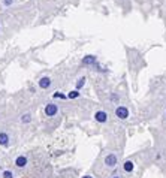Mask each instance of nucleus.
<instances>
[{
    "instance_id": "obj_1",
    "label": "nucleus",
    "mask_w": 166,
    "mask_h": 178,
    "mask_svg": "<svg viewBox=\"0 0 166 178\" xmlns=\"http://www.w3.org/2000/svg\"><path fill=\"white\" fill-rule=\"evenodd\" d=\"M115 115L118 118H121V120H124V118L129 117V111H127V108H126V106H118L115 109Z\"/></svg>"
},
{
    "instance_id": "obj_2",
    "label": "nucleus",
    "mask_w": 166,
    "mask_h": 178,
    "mask_svg": "<svg viewBox=\"0 0 166 178\" xmlns=\"http://www.w3.org/2000/svg\"><path fill=\"white\" fill-rule=\"evenodd\" d=\"M57 106H56V105L54 103H48V105H46V106H45V114L46 115H48V117H54L56 114H57Z\"/></svg>"
},
{
    "instance_id": "obj_3",
    "label": "nucleus",
    "mask_w": 166,
    "mask_h": 178,
    "mask_svg": "<svg viewBox=\"0 0 166 178\" xmlns=\"http://www.w3.org/2000/svg\"><path fill=\"white\" fill-rule=\"evenodd\" d=\"M105 163H106V166H115L117 165V156L115 154H108L106 156V159H105Z\"/></svg>"
},
{
    "instance_id": "obj_4",
    "label": "nucleus",
    "mask_w": 166,
    "mask_h": 178,
    "mask_svg": "<svg viewBox=\"0 0 166 178\" xmlns=\"http://www.w3.org/2000/svg\"><path fill=\"white\" fill-rule=\"evenodd\" d=\"M94 118H96L99 123H105L106 120H108V115H106L105 111H97L96 115H94Z\"/></svg>"
},
{
    "instance_id": "obj_5",
    "label": "nucleus",
    "mask_w": 166,
    "mask_h": 178,
    "mask_svg": "<svg viewBox=\"0 0 166 178\" xmlns=\"http://www.w3.org/2000/svg\"><path fill=\"white\" fill-rule=\"evenodd\" d=\"M15 165L18 168H24L25 165H27V159H25L24 156H18L17 159H15Z\"/></svg>"
},
{
    "instance_id": "obj_6",
    "label": "nucleus",
    "mask_w": 166,
    "mask_h": 178,
    "mask_svg": "<svg viewBox=\"0 0 166 178\" xmlns=\"http://www.w3.org/2000/svg\"><path fill=\"white\" fill-rule=\"evenodd\" d=\"M50 85H51V80H50V78H42V80H39V87H41V88H48L50 87Z\"/></svg>"
},
{
    "instance_id": "obj_7",
    "label": "nucleus",
    "mask_w": 166,
    "mask_h": 178,
    "mask_svg": "<svg viewBox=\"0 0 166 178\" xmlns=\"http://www.w3.org/2000/svg\"><path fill=\"white\" fill-rule=\"evenodd\" d=\"M9 144V135L8 133H0V145H8Z\"/></svg>"
},
{
    "instance_id": "obj_8",
    "label": "nucleus",
    "mask_w": 166,
    "mask_h": 178,
    "mask_svg": "<svg viewBox=\"0 0 166 178\" xmlns=\"http://www.w3.org/2000/svg\"><path fill=\"white\" fill-rule=\"evenodd\" d=\"M82 63L84 64H94L96 63V57L94 56H87V57H84Z\"/></svg>"
},
{
    "instance_id": "obj_9",
    "label": "nucleus",
    "mask_w": 166,
    "mask_h": 178,
    "mask_svg": "<svg viewBox=\"0 0 166 178\" xmlns=\"http://www.w3.org/2000/svg\"><path fill=\"white\" fill-rule=\"evenodd\" d=\"M123 168H124L126 172H132V171H133V162L127 160V162H126V163L123 165Z\"/></svg>"
},
{
    "instance_id": "obj_10",
    "label": "nucleus",
    "mask_w": 166,
    "mask_h": 178,
    "mask_svg": "<svg viewBox=\"0 0 166 178\" xmlns=\"http://www.w3.org/2000/svg\"><path fill=\"white\" fill-rule=\"evenodd\" d=\"M84 84H85V78L82 76V78H79V80H78V82H76V88L79 90V88H81Z\"/></svg>"
},
{
    "instance_id": "obj_11",
    "label": "nucleus",
    "mask_w": 166,
    "mask_h": 178,
    "mask_svg": "<svg viewBox=\"0 0 166 178\" xmlns=\"http://www.w3.org/2000/svg\"><path fill=\"white\" fill-rule=\"evenodd\" d=\"M78 96H79V91H70L68 97H69V99H76Z\"/></svg>"
},
{
    "instance_id": "obj_12",
    "label": "nucleus",
    "mask_w": 166,
    "mask_h": 178,
    "mask_svg": "<svg viewBox=\"0 0 166 178\" xmlns=\"http://www.w3.org/2000/svg\"><path fill=\"white\" fill-rule=\"evenodd\" d=\"M30 120H31V117H30L29 114H25V115H23V117H21V121H23V123H29Z\"/></svg>"
},
{
    "instance_id": "obj_13",
    "label": "nucleus",
    "mask_w": 166,
    "mask_h": 178,
    "mask_svg": "<svg viewBox=\"0 0 166 178\" xmlns=\"http://www.w3.org/2000/svg\"><path fill=\"white\" fill-rule=\"evenodd\" d=\"M3 178H14V174H12L11 171H5V172H3Z\"/></svg>"
},
{
    "instance_id": "obj_14",
    "label": "nucleus",
    "mask_w": 166,
    "mask_h": 178,
    "mask_svg": "<svg viewBox=\"0 0 166 178\" xmlns=\"http://www.w3.org/2000/svg\"><path fill=\"white\" fill-rule=\"evenodd\" d=\"M54 97H60V99H64L66 96H64V94H62V93H54Z\"/></svg>"
},
{
    "instance_id": "obj_15",
    "label": "nucleus",
    "mask_w": 166,
    "mask_h": 178,
    "mask_svg": "<svg viewBox=\"0 0 166 178\" xmlns=\"http://www.w3.org/2000/svg\"><path fill=\"white\" fill-rule=\"evenodd\" d=\"M5 3H6V5H11V3H12V0H5Z\"/></svg>"
},
{
    "instance_id": "obj_16",
    "label": "nucleus",
    "mask_w": 166,
    "mask_h": 178,
    "mask_svg": "<svg viewBox=\"0 0 166 178\" xmlns=\"http://www.w3.org/2000/svg\"><path fill=\"white\" fill-rule=\"evenodd\" d=\"M82 178H93V177H90V175H85V177H82Z\"/></svg>"
},
{
    "instance_id": "obj_17",
    "label": "nucleus",
    "mask_w": 166,
    "mask_h": 178,
    "mask_svg": "<svg viewBox=\"0 0 166 178\" xmlns=\"http://www.w3.org/2000/svg\"><path fill=\"white\" fill-rule=\"evenodd\" d=\"M112 178H120V177H112Z\"/></svg>"
}]
</instances>
